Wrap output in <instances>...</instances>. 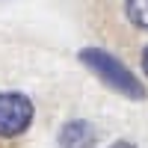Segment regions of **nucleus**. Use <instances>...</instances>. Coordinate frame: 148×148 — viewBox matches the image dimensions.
Instances as JSON below:
<instances>
[{"mask_svg":"<svg viewBox=\"0 0 148 148\" xmlns=\"http://www.w3.org/2000/svg\"><path fill=\"white\" fill-rule=\"evenodd\" d=\"M142 68H145V74H148V47L142 51Z\"/></svg>","mask_w":148,"mask_h":148,"instance_id":"39448f33","label":"nucleus"},{"mask_svg":"<svg viewBox=\"0 0 148 148\" xmlns=\"http://www.w3.org/2000/svg\"><path fill=\"white\" fill-rule=\"evenodd\" d=\"M113 148H133V145H130V142H116Z\"/></svg>","mask_w":148,"mask_h":148,"instance_id":"423d86ee","label":"nucleus"},{"mask_svg":"<svg viewBox=\"0 0 148 148\" xmlns=\"http://www.w3.org/2000/svg\"><path fill=\"white\" fill-rule=\"evenodd\" d=\"M33 121V104L21 92H0V136H18Z\"/></svg>","mask_w":148,"mask_h":148,"instance_id":"f03ea898","label":"nucleus"},{"mask_svg":"<svg viewBox=\"0 0 148 148\" xmlns=\"http://www.w3.org/2000/svg\"><path fill=\"white\" fill-rule=\"evenodd\" d=\"M80 59L110 86V89H116V92L127 95V98H145L142 83L133 77L116 56H110L107 51H101V47H86V51H80Z\"/></svg>","mask_w":148,"mask_h":148,"instance_id":"f257e3e1","label":"nucleus"},{"mask_svg":"<svg viewBox=\"0 0 148 148\" xmlns=\"http://www.w3.org/2000/svg\"><path fill=\"white\" fill-rule=\"evenodd\" d=\"M98 136H95V127L89 121H68L59 133V145L62 148H95Z\"/></svg>","mask_w":148,"mask_h":148,"instance_id":"7ed1b4c3","label":"nucleus"},{"mask_svg":"<svg viewBox=\"0 0 148 148\" xmlns=\"http://www.w3.org/2000/svg\"><path fill=\"white\" fill-rule=\"evenodd\" d=\"M125 12L136 27L148 30V0H125Z\"/></svg>","mask_w":148,"mask_h":148,"instance_id":"20e7f679","label":"nucleus"}]
</instances>
